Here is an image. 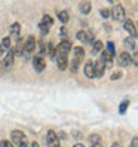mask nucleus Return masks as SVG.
Wrapping results in <instances>:
<instances>
[{"instance_id": "1", "label": "nucleus", "mask_w": 138, "mask_h": 147, "mask_svg": "<svg viewBox=\"0 0 138 147\" xmlns=\"http://www.w3.org/2000/svg\"><path fill=\"white\" fill-rule=\"evenodd\" d=\"M110 15L113 16L114 21L123 22V21H125V9H123V6H122V5H114L113 7H111Z\"/></svg>"}, {"instance_id": "2", "label": "nucleus", "mask_w": 138, "mask_h": 147, "mask_svg": "<svg viewBox=\"0 0 138 147\" xmlns=\"http://www.w3.org/2000/svg\"><path fill=\"white\" fill-rule=\"evenodd\" d=\"M54 25V20H52V16L50 15H45L42 18V21H40V24H39V28H40V31H42V34H46L48 31H49V28Z\"/></svg>"}, {"instance_id": "3", "label": "nucleus", "mask_w": 138, "mask_h": 147, "mask_svg": "<svg viewBox=\"0 0 138 147\" xmlns=\"http://www.w3.org/2000/svg\"><path fill=\"white\" fill-rule=\"evenodd\" d=\"M11 138H12L11 143H15V144H18V146L27 141V137H25V134H24L22 131H18V129L11 132Z\"/></svg>"}, {"instance_id": "4", "label": "nucleus", "mask_w": 138, "mask_h": 147, "mask_svg": "<svg viewBox=\"0 0 138 147\" xmlns=\"http://www.w3.org/2000/svg\"><path fill=\"white\" fill-rule=\"evenodd\" d=\"M34 49H36V37L28 36L27 40L24 42V54H31Z\"/></svg>"}, {"instance_id": "5", "label": "nucleus", "mask_w": 138, "mask_h": 147, "mask_svg": "<svg viewBox=\"0 0 138 147\" xmlns=\"http://www.w3.org/2000/svg\"><path fill=\"white\" fill-rule=\"evenodd\" d=\"M13 61H15V52H13V49H9L7 51V54L3 59V67H5V70H9V68L13 65Z\"/></svg>"}, {"instance_id": "6", "label": "nucleus", "mask_w": 138, "mask_h": 147, "mask_svg": "<svg viewBox=\"0 0 138 147\" xmlns=\"http://www.w3.org/2000/svg\"><path fill=\"white\" fill-rule=\"evenodd\" d=\"M70 49H71V42H70V40H67V39H64V40L58 45V48H57V54L67 55L68 52H70Z\"/></svg>"}, {"instance_id": "7", "label": "nucleus", "mask_w": 138, "mask_h": 147, "mask_svg": "<svg viewBox=\"0 0 138 147\" xmlns=\"http://www.w3.org/2000/svg\"><path fill=\"white\" fill-rule=\"evenodd\" d=\"M46 143L49 147H61L59 146V138L58 135L54 132V131H49L48 135H46Z\"/></svg>"}, {"instance_id": "8", "label": "nucleus", "mask_w": 138, "mask_h": 147, "mask_svg": "<svg viewBox=\"0 0 138 147\" xmlns=\"http://www.w3.org/2000/svg\"><path fill=\"white\" fill-rule=\"evenodd\" d=\"M33 65H34V70H36L37 73H40V71L45 70L46 63H45V59H43V57H34V59H33Z\"/></svg>"}, {"instance_id": "9", "label": "nucleus", "mask_w": 138, "mask_h": 147, "mask_svg": "<svg viewBox=\"0 0 138 147\" xmlns=\"http://www.w3.org/2000/svg\"><path fill=\"white\" fill-rule=\"evenodd\" d=\"M100 59L102 61V64H104L106 68H111V65H113V57H111V55L107 52V51H102Z\"/></svg>"}, {"instance_id": "10", "label": "nucleus", "mask_w": 138, "mask_h": 147, "mask_svg": "<svg viewBox=\"0 0 138 147\" xmlns=\"http://www.w3.org/2000/svg\"><path fill=\"white\" fill-rule=\"evenodd\" d=\"M131 63H132V57L128 52H122L119 55V65L120 67H128V65H131Z\"/></svg>"}, {"instance_id": "11", "label": "nucleus", "mask_w": 138, "mask_h": 147, "mask_svg": "<svg viewBox=\"0 0 138 147\" xmlns=\"http://www.w3.org/2000/svg\"><path fill=\"white\" fill-rule=\"evenodd\" d=\"M58 57L57 58V64H58V68L59 70H65V68L68 67V58L67 55H63V54H57Z\"/></svg>"}, {"instance_id": "12", "label": "nucleus", "mask_w": 138, "mask_h": 147, "mask_svg": "<svg viewBox=\"0 0 138 147\" xmlns=\"http://www.w3.org/2000/svg\"><path fill=\"white\" fill-rule=\"evenodd\" d=\"M123 27H125V30L131 34L132 37L137 36V27H135V24H134L131 20H125V21H123Z\"/></svg>"}, {"instance_id": "13", "label": "nucleus", "mask_w": 138, "mask_h": 147, "mask_svg": "<svg viewBox=\"0 0 138 147\" xmlns=\"http://www.w3.org/2000/svg\"><path fill=\"white\" fill-rule=\"evenodd\" d=\"M85 76L88 79H95V68H94V63L88 61L85 65Z\"/></svg>"}, {"instance_id": "14", "label": "nucleus", "mask_w": 138, "mask_h": 147, "mask_svg": "<svg viewBox=\"0 0 138 147\" xmlns=\"http://www.w3.org/2000/svg\"><path fill=\"white\" fill-rule=\"evenodd\" d=\"M94 68H95V77H102V74H104V71H106V67H104L101 59L97 61V64L94 65Z\"/></svg>"}, {"instance_id": "15", "label": "nucleus", "mask_w": 138, "mask_h": 147, "mask_svg": "<svg viewBox=\"0 0 138 147\" xmlns=\"http://www.w3.org/2000/svg\"><path fill=\"white\" fill-rule=\"evenodd\" d=\"M9 49H11V37H5V39L2 40V45H0V51L5 54V52H7Z\"/></svg>"}, {"instance_id": "16", "label": "nucleus", "mask_w": 138, "mask_h": 147, "mask_svg": "<svg viewBox=\"0 0 138 147\" xmlns=\"http://www.w3.org/2000/svg\"><path fill=\"white\" fill-rule=\"evenodd\" d=\"M15 55H24V40L22 39H18L16 42V48L13 49Z\"/></svg>"}, {"instance_id": "17", "label": "nucleus", "mask_w": 138, "mask_h": 147, "mask_svg": "<svg viewBox=\"0 0 138 147\" xmlns=\"http://www.w3.org/2000/svg\"><path fill=\"white\" fill-rule=\"evenodd\" d=\"M83 55H85V51H83V48H80V46H76L74 48V59H77V61H82L83 59Z\"/></svg>"}, {"instance_id": "18", "label": "nucleus", "mask_w": 138, "mask_h": 147, "mask_svg": "<svg viewBox=\"0 0 138 147\" xmlns=\"http://www.w3.org/2000/svg\"><path fill=\"white\" fill-rule=\"evenodd\" d=\"M80 12H82L83 15H88V13L91 12V3L88 2V0H85V2L80 3Z\"/></svg>"}, {"instance_id": "19", "label": "nucleus", "mask_w": 138, "mask_h": 147, "mask_svg": "<svg viewBox=\"0 0 138 147\" xmlns=\"http://www.w3.org/2000/svg\"><path fill=\"white\" fill-rule=\"evenodd\" d=\"M101 49H102V42H101V40H97L95 45L92 46V54L97 55L98 52H101Z\"/></svg>"}, {"instance_id": "20", "label": "nucleus", "mask_w": 138, "mask_h": 147, "mask_svg": "<svg viewBox=\"0 0 138 147\" xmlns=\"http://www.w3.org/2000/svg\"><path fill=\"white\" fill-rule=\"evenodd\" d=\"M48 54H49V58H50V59H55V57H57V49L54 48L52 43H49V45H48Z\"/></svg>"}, {"instance_id": "21", "label": "nucleus", "mask_w": 138, "mask_h": 147, "mask_svg": "<svg viewBox=\"0 0 138 147\" xmlns=\"http://www.w3.org/2000/svg\"><path fill=\"white\" fill-rule=\"evenodd\" d=\"M20 30H21V25L18 22H15V24H12V27H11V34L12 36H18Z\"/></svg>"}, {"instance_id": "22", "label": "nucleus", "mask_w": 138, "mask_h": 147, "mask_svg": "<svg viewBox=\"0 0 138 147\" xmlns=\"http://www.w3.org/2000/svg\"><path fill=\"white\" fill-rule=\"evenodd\" d=\"M125 45H126V48H131L132 51L137 48V45H135V37H128L126 40H125Z\"/></svg>"}, {"instance_id": "23", "label": "nucleus", "mask_w": 138, "mask_h": 147, "mask_svg": "<svg viewBox=\"0 0 138 147\" xmlns=\"http://www.w3.org/2000/svg\"><path fill=\"white\" fill-rule=\"evenodd\" d=\"M58 18H59V21H61L63 24H65L68 21V12H65V11L58 12Z\"/></svg>"}, {"instance_id": "24", "label": "nucleus", "mask_w": 138, "mask_h": 147, "mask_svg": "<svg viewBox=\"0 0 138 147\" xmlns=\"http://www.w3.org/2000/svg\"><path fill=\"white\" fill-rule=\"evenodd\" d=\"M128 106H129V101H128V100H125V101L122 102V104H120V107H119V113H120V115H125V111H126Z\"/></svg>"}, {"instance_id": "25", "label": "nucleus", "mask_w": 138, "mask_h": 147, "mask_svg": "<svg viewBox=\"0 0 138 147\" xmlns=\"http://www.w3.org/2000/svg\"><path fill=\"white\" fill-rule=\"evenodd\" d=\"M107 52H108L111 57H114V55H116V51H114V45H113V42H108V43H107Z\"/></svg>"}, {"instance_id": "26", "label": "nucleus", "mask_w": 138, "mask_h": 147, "mask_svg": "<svg viewBox=\"0 0 138 147\" xmlns=\"http://www.w3.org/2000/svg\"><path fill=\"white\" fill-rule=\"evenodd\" d=\"M77 39H79L80 42H86V31H77V36H76Z\"/></svg>"}, {"instance_id": "27", "label": "nucleus", "mask_w": 138, "mask_h": 147, "mask_svg": "<svg viewBox=\"0 0 138 147\" xmlns=\"http://www.w3.org/2000/svg\"><path fill=\"white\" fill-rule=\"evenodd\" d=\"M89 140H91L92 144H100V135H94V134H92V135L89 137Z\"/></svg>"}, {"instance_id": "28", "label": "nucleus", "mask_w": 138, "mask_h": 147, "mask_svg": "<svg viewBox=\"0 0 138 147\" xmlns=\"http://www.w3.org/2000/svg\"><path fill=\"white\" fill-rule=\"evenodd\" d=\"M79 61H77V59H73V63H71V71L73 73H76L77 71V68H79Z\"/></svg>"}, {"instance_id": "29", "label": "nucleus", "mask_w": 138, "mask_h": 147, "mask_svg": "<svg viewBox=\"0 0 138 147\" xmlns=\"http://www.w3.org/2000/svg\"><path fill=\"white\" fill-rule=\"evenodd\" d=\"M0 147H13V144L7 140H3V141H0Z\"/></svg>"}, {"instance_id": "30", "label": "nucleus", "mask_w": 138, "mask_h": 147, "mask_svg": "<svg viewBox=\"0 0 138 147\" xmlns=\"http://www.w3.org/2000/svg\"><path fill=\"white\" fill-rule=\"evenodd\" d=\"M100 13H101L102 18H106V20L110 16V11H108V9H101V12H100Z\"/></svg>"}, {"instance_id": "31", "label": "nucleus", "mask_w": 138, "mask_h": 147, "mask_svg": "<svg viewBox=\"0 0 138 147\" xmlns=\"http://www.w3.org/2000/svg\"><path fill=\"white\" fill-rule=\"evenodd\" d=\"M120 76H122L120 73H113V74H111V80H117V79H120Z\"/></svg>"}, {"instance_id": "32", "label": "nucleus", "mask_w": 138, "mask_h": 147, "mask_svg": "<svg viewBox=\"0 0 138 147\" xmlns=\"http://www.w3.org/2000/svg\"><path fill=\"white\" fill-rule=\"evenodd\" d=\"M129 147H138V138L135 137V138H132V143H131V146Z\"/></svg>"}, {"instance_id": "33", "label": "nucleus", "mask_w": 138, "mask_h": 147, "mask_svg": "<svg viewBox=\"0 0 138 147\" xmlns=\"http://www.w3.org/2000/svg\"><path fill=\"white\" fill-rule=\"evenodd\" d=\"M30 147H39V143H36V141H33V143L30 144Z\"/></svg>"}, {"instance_id": "34", "label": "nucleus", "mask_w": 138, "mask_h": 147, "mask_svg": "<svg viewBox=\"0 0 138 147\" xmlns=\"http://www.w3.org/2000/svg\"><path fill=\"white\" fill-rule=\"evenodd\" d=\"M20 147H30V146L27 144V141H25V143H22V144H20Z\"/></svg>"}, {"instance_id": "35", "label": "nucleus", "mask_w": 138, "mask_h": 147, "mask_svg": "<svg viewBox=\"0 0 138 147\" xmlns=\"http://www.w3.org/2000/svg\"><path fill=\"white\" fill-rule=\"evenodd\" d=\"M111 147H122V144H120V143H114V144L111 146Z\"/></svg>"}, {"instance_id": "36", "label": "nucleus", "mask_w": 138, "mask_h": 147, "mask_svg": "<svg viewBox=\"0 0 138 147\" xmlns=\"http://www.w3.org/2000/svg\"><path fill=\"white\" fill-rule=\"evenodd\" d=\"M73 147H85V146H83V144H80V143H77V144H74Z\"/></svg>"}, {"instance_id": "37", "label": "nucleus", "mask_w": 138, "mask_h": 147, "mask_svg": "<svg viewBox=\"0 0 138 147\" xmlns=\"http://www.w3.org/2000/svg\"><path fill=\"white\" fill-rule=\"evenodd\" d=\"M91 147H102V146H101V144H92Z\"/></svg>"}, {"instance_id": "38", "label": "nucleus", "mask_w": 138, "mask_h": 147, "mask_svg": "<svg viewBox=\"0 0 138 147\" xmlns=\"http://www.w3.org/2000/svg\"><path fill=\"white\" fill-rule=\"evenodd\" d=\"M107 2H110V3H111V2H113V0H107Z\"/></svg>"}, {"instance_id": "39", "label": "nucleus", "mask_w": 138, "mask_h": 147, "mask_svg": "<svg viewBox=\"0 0 138 147\" xmlns=\"http://www.w3.org/2000/svg\"><path fill=\"white\" fill-rule=\"evenodd\" d=\"M0 55H3V52H2V51H0Z\"/></svg>"}]
</instances>
